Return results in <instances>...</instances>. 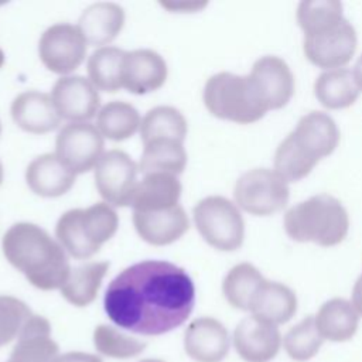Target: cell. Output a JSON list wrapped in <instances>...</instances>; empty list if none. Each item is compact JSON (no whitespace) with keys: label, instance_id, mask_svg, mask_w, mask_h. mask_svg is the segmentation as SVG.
Returning <instances> with one entry per match:
<instances>
[{"label":"cell","instance_id":"1","mask_svg":"<svg viewBox=\"0 0 362 362\" xmlns=\"http://www.w3.org/2000/svg\"><path fill=\"white\" fill-rule=\"evenodd\" d=\"M194 304L192 279L165 260H143L126 267L109 283L103 297L109 320L141 335H161L182 325Z\"/></svg>","mask_w":362,"mask_h":362},{"label":"cell","instance_id":"2","mask_svg":"<svg viewBox=\"0 0 362 362\" xmlns=\"http://www.w3.org/2000/svg\"><path fill=\"white\" fill-rule=\"evenodd\" d=\"M1 249L8 263L40 290L61 288L71 272L65 249L35 223L18 222L10 226Z\"/></svg>","mask_w":362,"mask_h":362},{"label":"cell","instance_id":"3","mask_svg":"<svg viewBox=\"0 0 362 362\" xmlns=\"http://www.w3.org/2000/svg\"><path fill=\"white\" fill-rule=\"evenodd\" d=\"M339 143V130L334 119L318 110L305 113L293 132L277 146L274 171L287 182L307 177L317 163L329 156Z\"/></svg>","mask_w":362,"mask_h":362},{"label":"cell","instance_id":"4","mask_svg":"<svg viewBox=\"0 0 362 362\" xmlns=\"http://www.w3.org/2000/svg\"><path fill=\"white\" fill-rule=\"evenodd\" d=\"M283 226L287 236L296 242L329 247L346 238L349 216L335 197L318 194L291 206L284 214Z\"/></svg>","mask_w":362,"mask_h":362},{"label":"cell","instance_id":"5","mask_svg":"<svg viewBox=\"0 0 362 362\" xmlns=\"http://www.w3.org/2000/svg\"><path fill=\"white\" fill-rule=\"evenodd\" d=\"M202 98L212 116L239 124L255 123L270 110L249 75L215 74L206 81Z\"/></svg>","mask_w":362,"mask_h":362},{"label":"cell","instance_id":"6","mask_svg":"<svg viewBox=\"0 0 362 362\" xmlns=\"http://www.w3.org/2000/svg\"><path fill=\"white\" fill-rule=\"evenodd\" d=\"M119 228L113 206L98 202L88 208H75L62 214L55 226L57 240L75 259H89L99 252Z\"/></svg>","mask_w":362,"mask_h":362},{"label":"cell","instance_id":"7","mask_svg":"<svg viewBox=\"0 0 362 362\" xmlns=\"http://www.w3.org/2000/svg\"><path fill=\"white\" fill-rule=\"evenodd\" d=\"M197 230L212 247L232 252L242 246L245 221L236 204L221 195L201 199L192 211Z\"/></svg>","mask_w":362,"mask_h":362},{"label":"cell","instance_id":"8","mask_svg":"<svg viewBox=\"0 0 362 362\" xmlns=\"http://www.w3.org/2000/svg\"><path fill=\"white\" fill-rule=\"evenodd\" d=\"M233 197L238 208L256 216H267L287 205L290 188L274 170L255 168L238 178Z\"/></svg>","mask_w":362,"mask_h":362},{"label":"cell","instance_id":"9","mask_svg":"<svg viewBox=\"0 0 362 362\" xmlns=\"http://www.w3.org/2000/svg\"><path fill=\"white\" fill-rule=\"evenodd\" d=\"M356 45V31L345 17L305 33L303 40V49L307 59L325 71L346 65L354 57Z\"/></svg>","mask_w":362,"mask_h":362},{"label":"cell","instance_id":"10","mask_svg":"<svg viewBox=\"0 0 362 362\" xmlns=\"http://www.w3.org/2000/svg\"><path fill=\"white\" fill-rule=\"evenodd\" d=\"M88 42L78 25L58 23L48 27L38 42L41 62L51 72L66 76L85 59Z\"/></svg>","mask_w":362,"mask_h":362},{"label":"cell","instance_id":"11","mask_svg":"<svg viewBox=\"0 0 362 362\" xmlns=\"http://www.w3.org/2000/svg\"><path fill=\"white\" fill-rule=\"evenodd\" d=\"M105 140L95 124L71 122L65 124L55 141V154L75 174L95 168L102 157Z\"/></svg>","mask_w":362,"mask_h":362},{"label":"cell","instance_id":"12","mask_svg":"<svg viewBox=\"0 0 362 362\" xmlns=\"http://www.w3.org/2000/svg\"><path fill=\"white\" fill-rule=\"evenodd\" d=\"M137 165L122 150H109L95 165V184L110 206H130L137 185Z\"/></svg>","mask_w":362,"mask_h":362},{"label":"cell","instance_id":"13","mask_svg":"<svg viewBox=\"0 0 362 362\" xmlns=\"http://www.w3.org/2000/svg\"><path fill=\"white\" fill-rule=\"evenodd\" d=\"M51 98L61 119L71 122H86L100 110L99 92L85 76H61L51 90Z\"/></svg>","mask_w":362,"mask_h":362},{"label":"cell","instance_id":"14","mask_svg":"<svg viewBox=\"0 0 362 362\" xmlns=\"http://www.w3.org/2000/svg\"><path fill=\"white\" fill-rule=\"evenodd\" d=\"M233 346L246 362H269L280 351L281 335L277 325L250 315L236 325Z\"/></svg>","mask_w":362,"mask_h":362},{"label":"cell","instance_id":"15","mask_svg":"<svg viewBox=\"0 0 362 362\" xmlns=\"http://www.w3.org/2000/svg\"><path fill=\"white\" fill-rule=\"evenodd\" d=\"M229 346L228 329L212 317H199L185 329L184 349L195 362H221L228 355Z\"/></svg>","mask_w":362,"mask_h":362},{"label":"cell","instance_id":"16","mask_svg":"<svg viewBox=\"0 0 362 362\" xmlns=\"http://www.w3.org/2000/svg\"><path fill=\"white\" fill-rule=\"evenodd\" d=\"M249 76L256 83L270 110L284 107L293 98L294 75L280 57H260L253 64Z\"/></svg>","mask_w":362,"mask_h":362},{"label":"cell","instance_id":"17","mask_svg":"<svg viewBox=\"0 0 362 362\" xmlns=\"http://www.w3.org/2000/svg\"><path fill=\"white\" fill-rule=\"evenodd\" d=\"M167 79V64L153 49L126 51L123 61L122 88L136 95L160 89Z\"/></svg>","mask_w":362,"mask_h":362},{"label":"cell","instance_id":"18","mask_svg":"<svg viewBox=\"0 0 362 362\" xmlns=\"http://www.w3.org/2000/svg\"><path fill=\"white\" fill-rule=\"evenodd\" d=\"M11 117L20 129L33 134L52 132L61 123L51 95L40 90H25L17 95L11 103Z\"/></svg>","mask_w":362,"mask_h":362},{"label":"cell","instance_id":"19","mask_svg":"<svg viewBox=\"0 0 362 362\" xmlns=\"http://www.w3.org/2000/svg\"><path fill=\"white\" fill-rule=\"evenodd\" d=\"M133 225L144 242L164 246L178 240L188 230L189 221L184 208L177 205L163 211H133Z\"/></svg>","mask_w":362,"mask_h":362},{"label":"cell","instance_id":"20","mask_svg":"<svg viewBox=\"0 0 362 362\" xmlns=\"http://www.w3.org/2000/svg\"><path fill=\"white\" fill-rule=\"evenodd\" d=\"M76 174L72 173L55 153L35 157L25 170L28 188L45 198H55L66 194L75 184Z\"/></svg>","mask_w":362,"mask_h":362},{"label":"cell","instance_id":"21","mask_svg":"<svg viewBox=\"0 0 362 362\" xmlns=\"http://www.w3.org/2000/svg\"><path fill=\"white\" fill-rule=\"evenodd\" d=\"M58 355V344L51 338L49 321L33 314L23 327L17 342L6 362H52Z\"/></svg>","mask_w":362,"mask_h":362},{"label":"cell","instance_id":"22","mask_svg":"<svg viewBox=\"0 0 362 362\" xmlns=\"http://www.w3.org/2000/svg\"><path fill=\"white\" fill-rule=\"evenodd\" d=\"M181 191L182 187L177 175L167 173L146 174L134 188L130 206L133 211L141 212L168 209L180 205Z\"/></svg>","mask_w":362,"mask_h":362},{"label":"cell","instance_id":"23","mask_svg":"<svg viewBox=\"0 0 362 362\" xmlns=\"http://www.w3.org/2000/svg\"><path fill=\"white\" fill-rule=\"evenodd\" d=\"M249 311L252 315L270 324H284L297 311L296 293L283 283L264 280L257 288Z\"/></svg>","mask_w":362,"mask_h":362},{"label":"cell","instance_id":"24","mask_svg":"<svg viewBox=\"0 0 362 362\" xmlns=\"http://www.w3.org/2000/svg\"><path fill=\"white\" fill-rule=\"evenodd\" d=\"M124 24L123 8L110 1H99L88 8L79 17V30L90 45L106 47L122 31Z\"/></svg>","mask_w":362,"mask_h":362},{"label":"cell","instance_id":"25","mask_svg":"<svg viewBox=\"0 0 362 362\" xmlns=\"http://www.w3.org/2000/svg\"><path fill=\"white\" fill-rule=\"evenodd\" d=\"M314 318L322 339L332 342L351 339L359 324V314L352 303L345 298H331L325 301Z\"/></svg>","mask_w":362,"mask_h":362},{"label":"cell","instance_id":"26","mask_svg":"<svg viewBox=\"0 0 362 362\" xmlns=\"http://www.w3.org/2000/svg\"><path fill=\"white\" fill-rule=\"evenodd\" d=\"M361 90L348 68L324 71L314 82V95L327 109H345L354 105Z\"/></svg>","mask_w":362,"mask_h":362},{"label":"cell","instance_id":"27","mask_svg":"<svg viewBox=\"0 0 362 362\" xmlns=\"http://www.w3.org/2000/svg\"><path fill=\"white\" fill-rule=\"evenodd\" d=\"M107 269L109 262H86L71 267L64 286L59 288L62 297L75 307L89 305L96 298Z\"/></svg>","mask_w":362,"mask_h":362},{"label":"cell","instance_id":"28","mask_svg":"<svg viewBox=\"0 0 362 362\" xmlns=\"http://www.w3.org/2000/svg\"><path fill=\"white\" fill-rule=\"evenodd\" d=\"M143 154L139 170L146 174L167 173L178 175L187 165V153L184 144L171 139H158L143 144Z\"/></svg>","mask_w":362,"mask_h":362},{"label":"cell","instance_id":"29","mask_svg":"<svg viewBox=\"0 0 362 362\" xmlns=\"http://www.w3.org/2000/svg\"><path fill=\"white\" fill-rule=\"evenodd\" d=\"M141 124L137 109L122 100H112L98 112L96 127L103 136L113 141H122L132 137Z\"/></svg>","mask_w":362,"mask_h":362},{"label":"cell","instance_id":"30","mask_svg":"<svg viewBox=\"0 0 362 362\" xmlns=\"http://www.w3.org/2000/svg\"><path fill=\"white\" fill-rule=\"evenodd\" d=\"M124 55L126 51L110 45L92 52L88 59V75L98 90L116 92L122 89Z\"/></svg>","mask_w":362,"mask_h":362},{"label":"cell","instance_id":"31","mask_svg":"<svg viewBox=\"0 0 362 362\" xmlns=\"http://www.w3.org/2000/svg\"><path fill=\"white\" fill-rule=\"evenodd\" d=\"M185 136L187 120L173 106H156L141 119L140 137L143 144L158 139H171L184 143Z\"/></svg>","mask_w":362,"mask_h":362},{"label":"cell","instance_id":"32","mask_svg":"<svg viewBox=\"0 0 362 362\" xmlns=\"http://www.w3.org/2000/svg\"><path fill=\"white\" fill-rule=\"evenodd\" d=\"M266 279L250 263H239L233 266L225 276L222 291L226 301L238 310L249 311L252 300Z\"/></svg>","mask_w":362,"mask_h":362},{"label":"cell","instance_id":"33","mask_svg":"<svg viewBox=\"0 0 362 362\" xmlns=\"http://www.w3.org/2000/svg\"><path fill=\"white\" fill-rule=\"evenodd\" d=\"M322 341L315 325V318L308 315L286 332L283 345L291 359L305 362L317 355Z\"/></svg>","mask_w":362,"mask_h":362},{"label":"cell","instance_id":"34","mask_svg":"<svg viewBox=\"0 0 362 362\" xmlns=\"http://www.w3.org/2000/svg\"><path fill=\"white\" fill-rule=\"evenodd\" d=\"M93 344L100 355L113 359H129L137 356L146 348V342L105 324L95 328Z\"/></svg>","mask_w":362,"mask_h":362},{"label":"cell","instance_id":"35","mask_svg":"<svg viewBox=\"0 0 362 362\" xmlns=\"http://www.w3.org/2000/svg\"><path fill=\"white\" fill-rule=\"evenodd\" d=\"M297 23L303 33H310L344 18L342 3L337 0L301 1L297 7Z\"/></svg>","mask_w":362,"mask_h":362},{"label":"cell","instance_id":"36","mask_svg":"<svg viewBox=\"0 0 362 362\" xmlns=\"http://www.w3.org/2000/svg\"><path fill=\"white\" fill-rule=\"evenodd\" d=\"M31 315L24 301L13 296H0V346L16 339Z\"/></svg>","mask_w":362,"mask_h":362},{"label":"cell","instance_id":"37","mask_svg":"<svg viewBox=\"0 0 362 362\" xmlns=\"http://www.w3.org/2000/svg\"><path fill=\"white\" fill-rule=\"evenodd\" d=\"M160 4L170 11L194 13L204 8L208 3L206 1H161Z\"/></svg>","mask_w":362,"mask_h":362},{"label":"cell","instance_id":"38","mask_svg":"<svg viewBox=\"0 0 362 362\" xmlns=\"http://www.w3.org/2000/svg\"><path fill=\"white\" fill-rule=\"evenodd\" d=\"M52 362H103L100 356H96L93 354H86V352H65L61 355H57Z\"/></svg>","mask_w":362,"mask_h":362},{"label":"cell","instance_id":"39","mask_svg":"<svg viewBox=\"0 0 362 362\" xmlns=\"http://www.w3.org/2000/svg\"><path fill=\"white\" fill-rule=\"evenodd\" d=\"M352 305L355 307L356 313L362 315V273L352 288Z\"/></svg>","mask_w":362,"mask_h":362},{"label":"cell","instance_id":"40","mask_svg":"<svg viewBox=\"0 0 362 362\" xmlns=\"http://www.w3.org/2000/svg\"><path fill=\"white\" fill-rule=\"evenodd\" d=\"M354 76H355V81L358 83V88L359 90L362 92V55L358 58L355 66H354Z\"/></svg>","mask_w":362,"mask_h":362},{"label":"cell","instance_id":"41","mask_svg":"<svg viewBox=\"0 0 362 362\" xmlns=\"http://www.w3.org/2000/svg\"><path fill=\"white\" fill-rule=\"evenodd\" d=\"M140 362H164L163 359H156V358H147V359H141Z\"/></svg>","mask_w":362,"mask_h":362},{"label":"cell","instance_id":"42","mask_svg":"<svg viewBox=\"0 0 362 362\" xmlns=\"http://www.w3.org/2000/svg\"><path fill=\"white\" fill-rule=\"evenodd\" d=\"M3 64H4V52L0 49V68L3 66Z\"/></svg>","mask_w":362,"mask_h":362},{"label":"cell","instance_id":"43","mask_svg":"<svg viewBox=\"0 0 362 362\" xmlns=\"http://www.w3.org/2000/svg\"><path fill=\"white\" fill-rule=\"evenodd\" d=\"M1 181H3V165L0 163V184H1Z\"/></svg>","mask_w":362,"mask_h":362}]
</instances>
